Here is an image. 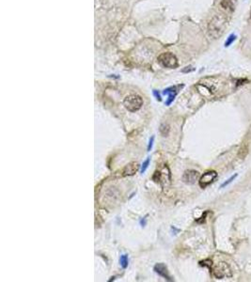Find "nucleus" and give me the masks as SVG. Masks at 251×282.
<instances>
[{
  "mask_svg": "<svg viewBox=\"0 0 251 282\" xmlns=\"http://www.w3.org/2000/svg\"><path fill=\"white\" fill-rule=\"evenodd\" d=\"M228 25V17L224 13L215 14L211 19L208 24V32L210 37L213 39H218L223 35V33Z\"/></svg>",
  "mask_w": 251,
  "mask_h": 282,
  "instance_id": "f257e3e1",
  "label": "nucleus"
},
{
  "mask_svg": "<svg viewBox=\"0 0 251 282\" xmlns=\"http://www.w3.org/2000/svg\"><path fill=\"white\" fill-rule=\"evenodd\" d=\"M123 105L130 112H135L142 107L143 100L139 95L131 94V95L126 96L123 100Z\"/></svg>",
  "mask_w": 251,
  "mask_h": 282,
  "instance_id": "f03ea898",
  "label": "nucleus"
},
{
  "mask_svg": "<svg viewBox=\"0 0 251 282\" xmlns=\"http://www.w3.org/2000/svg\"><path fill=\"white\" fill-rule=\"evenodd\" d=\"M212 272L214 276L218 279L224 277H230L232 276V272L230 265L224 261H220L214 265L212 268Z\"/></svg>",
  "mask_w": 251,
  "mask_h": 282,
  "instance_id": "7ed1b4c3",
  "label": "nucleus"
},
{
  "mask_svg": "<svg viewBox=\"0 0 251 282\" xmlns=\"http://www.w3.org/2000/svg\"><path fill=\"white\" fill-rule=\"evenodd\" d=\"M158 63L163 66L164 68H168V69H174L178 66V59L172 53L167 52L162 53L158 58Z\"/></svg>",
  "mask_w": 251,
  "mask_h": 282,
  "instance_id": "20e7f679",
  "label": "nucleus"
},
{
  "mask_svg": "<svg viewBox=\"0 0 251 282\" xmlns=\"http://www.w3.org/2000/svg\"><path fill=\"white\" fill-rule=\"evenodd\" d=\"M217 177V173L214 170H210V171H207L205 172L200 179V181H198V183H200V187L202 188H205L206 186H208L209 184H211L215 179Z\"/></svg>",
  "mask_w": 251,
  "mask_h": 282,
  "instance_id": "39448f33",
  "label": "nucleus"
},
{
  "mask_svg": "<svg viewBox=\"0 0 251 282\" xmlns=\"http://www.w3.org/2000/svg\"><path fill=\"white\" fill-rule=\"evenodd\" d=\"M198 177H200V173L196 171V170L190 169V170H186L184 173L183 181L186 184H194L198 180Z\"/></svg>",
  "mask_w": 251,
  "mask_h": 282,
  "instance_id": "423d86ee",
  "label": "nucleus"
},
{
  "mask_svg": "<svg viewBox=\"0 0 251 282\" xmlns=\"http://www.w3.org/2000/svg\"><path fill=\"white\" fill-rule=\"evenodd\" d=\"M154 271L155 273H157V274L161 277H163L164 278H166L167 280L168 281H171V277L168 274V267L165 265L164 263H157L155 264L154 266Z\"/></svg>",
  "mask_w": 251,
  "mask_h": 282,
  "instance_id": "0eeeda50",
  "label": "nucleus"
},
{
  "mask_svg": "<svg viewBox=\"0 0 251 282\" xmlns=\"http://www.w3.org/2000/svg\"><path fill=\"white\" fill-rule=\"evenodd\" d=\"M138 164L137 163H130L127 166L124 167V168L122 169V176H132L134 175L138 169Z\"/></svg>",
  "mask_w": 251,
  "mask_h": 282,
  "instance_id": "6e6552de",
  "label": "nucleus"
},
{
  "mask_svg": "<svg viewBox=\"0 0 251 282\" xmlns=\"http://www.w3.org/2000/svg\"><path fill=\"white\" fill-rule=\"evenodd\" d=\"M176 89H177L176 87H171V88L166 89L163 91V94H165V95L168 94V98L166 102V105H170L171 102L174 101V99L177 95V91H178V90H176Z\"/></svg>",
  "mask_w": 251,
  "mask_h": 282,
  "instance_id": "1a4fd4ad",
  "label": "nucleus"
},
{
  "mask_svg": "<svg viewBox=\"0 0 251 282\" xmlns=\"http://www.w3.org/2000/svg\"><path fill=\"white\" fill-rule=\"evenodd\" d=\"M237 0H221V7L228 11H233L235 10Z\"/></svg>",
  "mask_w": 251,
  "mask_h": 282,
  "instance_id": "9d476101",
  "label": "nucleus"
},
{
  "mask_svg": "<svg viewBox=\"0 0 251 282\" xmlns=\"http://www.w3.org/2000/svg\"><path fill=\"white\" fill-rule=\"evenodd\" d=\"M128 263H129V261H128V257L127 255H122L119 258V264L122 265V268H127L128 266Z\"/></svg>",
  "mask_w": 251,
  "mask_h": 282,
  "instance_id": "9b49d317",
  "label": "nucleus"
},
{
  "mask_svg": "<svg viewBox=\"0 0 251 282\" xmlns=\"http://www.w3.org/2000/svg\"><path fill=\"white\" fill-rule=\"evenodd\" d=\"M235 40H236V36L234 35V34H230V35L229 36V38L227 39V41H225V47H229Z\"/></svg>",
  "mask_w": 251,
  "mask_h": 282,
  "instance_id": "f8f14e48",
  "label": "nucleus"
},
{
  "mask_svg": "<svg viewBox=\"0 0 251 282\" xmlns=\"http://www.w3.org/2000/svg\"><path fill=\"white\" fill-rule=\"evenodd\" d=\"M150 162H151V158H150V157H148V158H147V159L144 161V163L142 164V167H141V173H142V174L146 171L147 168H148V167H149V165H150Z\"/></svg>",
  "mask_w": 251,
  "mask_h": 282,
  "instance_id": "ddd939ff",
  "label": "nucleus"
},
{
  "mask_svg": "<svg viewBox=\"0 0 251 282\" xmlns=\"http://www.w3.org/2000/svg\"><path fill=\"white\" fill-rule=\"evenodd\" d=\"M160 132L162 133V135H163L164 136L168 135V132H169V128H168V125H166V124H163V125H161Z\"/></svg>",
  "mask_w": 251,
  "mask_h": 282,
  "instance_id": "4468645a",
  "label": "nucleus"
},
{
  "mask_svg": "<svg viewBox=\"0 0 251 282\" xmlns=\"http://www.w3.org/2000/svg\"><path fill=\"white\" fill-rule=\"evenodd\" d=\"M237 176H238V174H234V175H233V176H231V177H230V178L229 179V180H227V181L225 182V183H224L223 184H221V188H223V187H225V186H227L228 184H230V183H231V182H232L233 180H235V178H236Z\"/></svg>",
  "mask_w": 251,
  "mask_h": 282,
  "instance_id": "2eb2a0df",
  "label": "nucleus"
},
{
  "mask_svg": "<svg viewBox=\"0 0 251 282\" xmlns=\"http://www.w3.org/2000/svg\"><path fill=\"white\" fill-rule=\"evenodd\" d=\"M153 142H154V136H152L149 140V144H148V151H151V150L152 149Z\"/></svg>",
  "mask_w": 251,
  "mask_h": 282,
  "instance_id": "dca6fc26",
  "label": "nucleus"
},
{
  "mask_svg": "<svg viewBox=\"0 0 251 282\" xmlns=\"http://www.w3.org/2000/svg\"><path fill=\"white\" fill-rule=\"evenodd\" d=\"M200 264H201V265H206V266H209V267L211 268V266H212V261H211L210 260H207V261H202V262H200Z\"/></svg>",
  "mask_w": 251,
  "mask_h": 282,
  "instance_id": "f3484780",
  "label": "nucleus"
},
{
  "mask_svg": "<svg viewBox=\"0 0 251 282\" xmlns=\"http://www.w3.org/2000/svg\"><path fill=\"white\" fill-rule=\"evenodd\" d=\"M153 95L155 96V98H156L158 101H161V95H160V93L157 90H153Z\"/></svg>",
  "mask_w": 251,
  "mask_h": 282,
  "instance_id": "a211bd4d",
  "label": "nucleus"
},
{
  "mask_svg": "<svg viewBox=\"0 0 251 282\" xmlns=\"http://www.w3.org/2000/svg\"><path fill=\"white\" fill-rule=\"evenodd\" d=\"M140 224H141V226H142V227H143V226H145V224H146V221H145V219L140 221Z\"/></svg>",
  "mask_w": 251,
  "mask_h": 282,
  "instance_id": "6ab92c4d",
  "label": "nucleus"
}]
</instances>
